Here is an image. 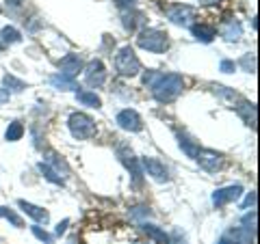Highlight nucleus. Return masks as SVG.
I'll return each instance as SVG.
<instances>
[{"instance_id":"1","label":"nucleus","mask_w":260,"mask_h":244,"mask_svg":"<svg viewBox=\"0 0 260 244\" xmlns=\"http://www.w3.org/2000/svg\"><path fill=\"white\" fill-rule=\"evenodd\" d=\"M184 80L178 74H167V76H156L152 83V93L158 102H172L182 93Z\"/></svg>"},{"instance_id":"2","label":"nucleus","mask_w":260,"mask_h":244,"mask_svg":"<svg viewBox=\"0 0 260 244\" xmlns=\"http://www.w3.org/2000/svg\"><path fill=\"white\" fill-rule=\"evenodd\" d=\"M115 67L121 76H137L141 69V63L137 59L135 50L130 46H124L115 56Z\"/></svg>"},{"instance_id":"3","label":"nucleus","mask_w":260,"mask_h":244,"mask_svg":"<svg viewBox=\"0 0 260 244\" xmlns=\"http://www.w3.org/2000/svg\"><path fill=\"white\" fill-rule=\"evenodd\" d=\"M137 44H139L143 50H150V52H165L167 48H169V39L165 32H160L156 28H148V30H143L139 39H137Z\"/></svg>"},{"instance_id":"4","label":"nucleus","mask_w":260,"mask_h":244,"mask_svg":"<svg viewBox=\"0 0 260 244\" xmlns=\"http://www.w3.org/2000/svg\"><path fill=\"white\" fill-rule=\"evenodd\" d=\"M70 132L74 134V138H91L95 134V124L93 119L85 115V112H74V115H70Z\"/></svg>"},{"instance_id":"5","label":"nucleus","mask_w":260,"mask_h":244,"mask_svg":"<svg viewBox=\"0 0 260 244\" xmlns=\"http://www.w3.org/2000/svg\"><path fill=\"white\" fill-rule=\"evenodd\" d=\"M195 160L200 162L202 169L210 171V173H213V171H217V169H221V165H223L221 153L210 151V149H198V153H195Z\"/></svg>"},{"instance_id":"6","label":"nucleus","mask_w":260,"mask_h":244,"mask_svg":"<svg viewBox=\"0 0 260 244\" xmlns=\"http://www.w3.org/2000/svg\"><path fill=\"white\" fill-rule=\"evenodd\" d=\"M85 80H87V85H91V87H102L104 85V80H107V71H104V65L102 61H91L85 67Z\"/></svg>"},{"instance_id":"7","label":"nucleus","mask_w":260,"mask_h":244,"mask_svg":"<svg viewBox=\"0 0 260 244\" xmlns=\"http://www.w3.org/2000/svg\"><path fill=\"white\" fill-rule=\"evenodd\" d=\"M117 126H119L121 130H128V132H139V130L143 128L141 117L137 115L135 110H130V108L121 110L119 115H117Z\"/></svg>"},{"instance_id":"8","label":"nucleus","mask_w":260,"mask_h":244,"mask_svg":"<svg viewBox=\"0 0 260 244\" xmlns=\"http://www.w3.org/2000/svg\"><path fill=\"white\" fill-rule=\"evenodd\" d=\"M241 192H243V188L239 184L237 186H228V188H219L213 194V203L215 206H225V203H230V201H237L241 197Z\"/></svg>"},{"instance_id":"9","label":"nucleus","mask_w":260,"mask_h":244,"mask_svg":"<svg viewBox=\"0 0 260 244\" xmlns=\"http://www.w3.org/2000/svg\"><path fill=\"white\" fill-rule=\"evenodd\" d=\"M143 169L148 171V175H152L156 182H167L169 180V173L162 162H158L156 158H143Z\"/></svg>"},{"instance_id":"10","label":"nucleus","mask_w":260,"mask_h":244,"mask_svg":"<svg viewBox=\"0 0 260 244\" xmlns=\"http://www.w3.org/2000/svg\"><path fill=\"white\" fill-rule=\"evenodd\" d=\"M83 69V59L78 54H68L65 59H61V74L68 78H74L78 71Z\"/></svg>"},{"instance_id":"11","label":"nucleus","mask_w":260,"mask_h":244,"mask_svg":"<svg viewBox=\"0 0 260 244\" xmlns=\"http://www.w3.org/2000/svg\"><path fill=\"white\" fill-rule=\"evenodd\" d=\"M167 18L172 20L174 24H189L193 20V9H191V7H182V5L169 7V9H167Z\"/></svg>"},{"instance_id":"12","label":"nucleus","mask_w":260,"mask_h":244,"mask_svg":"<svg viewBox=\"0 0 260 244\" xmlns=\"http://www.w3.org/2000/svg\"><path fill=\"white\" fill-rule=\"evenodd\" d=\"M119 156H121V162H124V165L130 169V173H133L135 184H139L141 182V169H139V162H137V158L130 151H126L124 147L119 149Z\"/></svg>"},{"instance_id":"13","label":"nucleus","mask_w":260,"mask_h":244,"mask_svg":"<svg viewBox=\"0 0 260 244\" xmlns=\"http://www.w3.org/2000/svg\"><path fill=\"white\" fill-rule=\"evenodd\" d=\"M237 112L243 117V121H245L247 126L256 128V104H249V102H241L237 106Z\"/></svg>"},{"instance_id":"14","label":"nucleus","mask_w":260,"mask_h":244,"mask_svg":"<svg viewBox=\"0 0 260 244\" xmlns=\"http://www.w3.org/2000/svg\"><path fill=\"white\" fill-rule=\"evenodd\" d=\"M20 208L26 212L28 216H32L35 221H39V223H48V212L46 210H42V208H37V206H32V203H26V201H20Z\"/></svg>"},{"instance_id":"15","label":"nucleus","mask_w":260,"mask_h":244,"mask_svg":"<svg viewBox=\"0 0 260 244\" xmlns=\"http://www.w3.org/2000/svg\"><path fill=\"white\" fill-rule=\"evenodd\" d=\"M191 30H193L195 39H200V42H204V44L213 42L215 35H217L215 28H213V26H206V24H195V26H193Z\"/></svg>"},{"instance_id":"16","label":"nucleus","mask_w":260,"mask_h":244,"mask_svg":"<svg viewBox=\"0 0 260 244\" xmlns=\"http://www.w3.org/2000/svg\"><path fill=\"white\" fill-rule=\"evenodd\" d=\"M50 83L56 87V89H61V91H78V87L74 83V78H68V76H63V74H56L50 78Z\"/></svg>"},{"instance_id":"17","label":"nucleus","mask_w":260,"mask_h":244,"mask_svg":"<svg viewBox=\"0 0 260 244\" xmlns=\"http://www.w3.org/2000/svg\"><path fill=\"white\" fill-rule=\"evenodd\" d=\"M241 32H243V28H241L239 22H228L223 26V30H221V35H223L225 42H239Z\"/></svg>"},{"instance_id":"18","label":"nucleus","mask_w":260,"mask_h":244,"mask_svg":"<svg viewBox=\"0 0 260 244\" xmlns=\"http://www.w3.org/2000/svg\"><path fill=\"white\" fill-rule=\"evenodd\" d=\"M22 134H24V126L20 124V121H11L9 128H7V132H5V138L13 143V141H20Z\"/></svg>"},{"instance_id":"19","label":"nucleus","mask_w":260,"mask_h":244,"mask_svg":"<svg viewBox=\"0 0 260 244\" xmlns=\"http://www.w3.org/2000/svg\"><path fill=\"white\" fill-rule=\"evenodd\" d=\"M78 102H83L87 104V106H91V108H100V97H98L95 93H89V91H80L78 93Z\"/></svg>"},{"instance_id":"20","label":"nucleus","mask_w":260,"mask_h":244,"mask_svg":"<svg viewBox=\"0 0 260 244\" xmlns=\"http://www.w3.org/2000/svg\"><path fill=\"white\" fill-rule=\"evenodd\" d=\"M0 37H3V42H7V44H18L22 39V35L13 26H5L3 32H0Z\"/></svg>"},{"instance_id":"21","label":"nucleus","mask_w":260,"mask_h":244,"mask_svg":"<svg viewBox=\"0 0 260 244\" xmlns=\"http://www.w3.org/2000/svg\"><path fill=\"white\" fill-rule=\"evenodd\" d=\"M39 171H42V173L46 175V180H50L52 184H59V186L63 184V180L59 177V173H56L54 169H50V167H48L46 162H39Z\"/></svg>"},{"instance_id":"22","label":"nucleus","mask_w":260,"mask_h":244,"mask_svg":"<svg viewBox=\"0 0 260 244\" xmlns=\"http://www.w3.org/2000/svg\"><path fill=\"white\" fill-rule=\"evenodd\" d=\"M143 231L148 233V235H152V238H156L160 244H169V238L165 235V231L156 229V227H154V225H143Z\"/></svg>"},{"instance_id":"23","label":"nucleus","mask_w":260,"mask_h":244,"mask_svg":"<svg viewBox=\"0 0 260 244\" xmlns=\"http://www.w3.org/2000/svg\"><path fill=\"white\" fill-rule=\"evenodd\" d=\"M243 231H247L249 235H254V231H256V212H251V214H247L245 218H243Z\"/></svg>"},{"instance_id":"24","label":"nucleus","mask_w":260,"mask_h":244,"mask_svg":"<svg viewBox=\"0 0 260 244\" xmlns=\"http://www.w3.org/2000/svg\"><path fill=\"white\" fill-rule=\"evenodd\" d=\"M0 216L7 218V221H11L15 227H22V218H20L18 214H15V212H11L9 208H0Z\"/></svg>"},{"instance_id":"25","label":"nucleus","mask_w":260,"mask_h":244,"mask_svg":"<svg viewBox=\"0 0 260 244\" xmlns=\"http://www.w3.org/2000/svg\"><path fill=\"white\" fill-rule=\"evenodd\" d=\"M5 85H7V87H9V89H11V91H22V89H24V87H26V85H24V83H22V80H18V78H15V76H5Z\"/></svg>"},{"instance_id":"26","label":"nucleus","mask_w":260,"mask_h":244,"mask_svg":"<svg viewBox=\"0 0 260 244\" xmlns=\"http://www.w3.org/2000/svg\"><path fill=\"white\" fill-rule=\"evenodd\" d=\"M180 147L189 153L191 158H195V153H198V147H195V145H191L189 143V138H184V136H180Z\"/></svg>"},{"instance_id":"27","label":"nucleus","mask_w":260,"mask_h":244,"mask_svg":"<svg viewBox=\"0 0 260 244\" xmlns=\"http://www.w3.org/2000/svg\"><path fill=\"white\" fill-rule=\"evenodd\" d=\"M32 233H35L37 235V238L39 240H42V242H46V244H50V235H48L44 229H39V227H32Z\"/></svg>"},{"instance_id":"28","label":"nucleus","mask_w":260,"mask_h":244,"mask_svg":"<svg viewBox=\"0 0 260 244\" xmlns=\"http://www.w3.org/2000/svg\"><path fill=\"white\" fill-rule=\"evenodd\" d=\"M254 206H256V192H249V194H247V199H245V203H243V210L254 208Z\"/></svg>"},{"instance_id":"29","label":"nucleus","mask_w":260,"mask_h":244,"mask_svg":"<svg viewBox=\"0 0 260 244\" xmlns=\"http://www.w3.org/2000/svg\"><path fill=\"white\" fill-rule=\"evenodd\" d=\"M237 69V65H234L232 61H221V71H225V74H230V71Z\"/></svg>"},{"instance_id":"30","label":"nucleus","mask_w":260,"mask_h":244,"mask_svg":"<svg viewBox=\"0 0 260 244\" xmlns=\"http://www.w3.org/2000/svg\"><path fill=\"white\" fill-rule=\"evenodd\" d=\"M243 65H245V69H247V71H254V67H256V65H254V59H251L249 54L245 56V59H243Z\"/></svg>"},{"instance_id":"31","label":"nucleus","mask_w":260,"mask_h":244,"mask_svg":"<svg viewBox=\"0 0 260 244\" xmlns=\"http://www.w3.org/2000/svg\"><path fill=\"white\" fill-rule=\"evenodd\" d=\"M117 7H121V9H128V7H135V0H115Z\"/></svg>"},{"instance_id":"32","label":"nucleus","mask_w":260,"mask_h":244,"mask_svg":"<svg viewBox=\"0 0 260 244\" xmlns=\"http://www.w3.org/2000/svg\"><path fill=\"white\" fill-rule=\"evenodd\" d=\"M65 227H68V221H63L59 227H56V235H61V233H65Z\"/></svg>"},{"instance_id":"33","label":"nucleus","mask_w":260,"mask_h":244,"mask_svg":"<svg viewBox=\"0 0 260 244\" xmlns=\"http://www.w3.org/2000/svg\"><path fill=\"white\" fill-rule=\"evenodd\" d=\"M7 100H9V93H7L5 89H0V104H3V102H7Z\"/></svg>"},{"instance_id":"34","label":"nucleus","mask_w":260,"mask_h":244,"mask_svg":"<svg viewBox=\"0 0 260 244\" xmlns=\"http://www.w3.org/2000/svg\"><path fill=\"white\" fill-rule=\"evenodd\" d=\"M204 3H208V5H213V3H219V0H204Z\"/></svg>"},{"instance_id":"35","label":"nucleus","mask_w":260,"mask_h":244,"mask_svg":"<svg viewBox=\"0 0 260 244\" xmlns=\"http://www.w3.org/2000/svg\"><path fill=\"white\" fill-rule=\"evenodd\" d=\"M22 3V0H11V5H20Z\"/></svg>"}]
</instances>
